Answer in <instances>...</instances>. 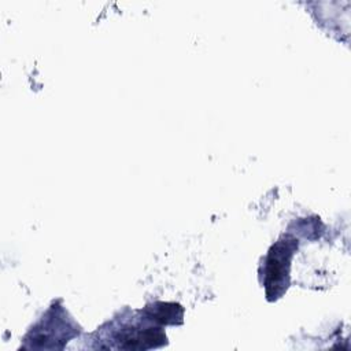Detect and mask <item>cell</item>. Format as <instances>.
I'll return each mask as SVG.
<instances>
[{
    "label": "cell",
    "mask_w": 351,
    "mask_h": 351,
    "mask_svg": "<svg viewBox=\"0 0 351 351\" xmlns=\"http://www.w3.org/2000/svg\"><path fill=\"white\" fill-rule=\"evenodd\" d=\"M296 243L292 239L277 241L269 251L265 266V288L270 300L280 298L288 287V271Z\"/></svg>",
    "instance_id": "1"
},
{
    "label": "cell",
    "mask_w": 351,
    "mask_h": 351,
    "mask_svg": "<svg viewBox=\"0 0 351 351\" xmlns=\"http://www.w3.org/2000/svg\"><path fill=\"white\" fill-rule=\"evenodd\" d=\"M166 343V336L159 328L132 329L121 336L119 347L125 350H147Z\"/></svg>",
    "instance_id": "2"
},
{
    "label": "cell",
    "mask_w": 351,
    "mask_h": 351,
    "mask_svg": "<svg viewBox=\"0 0 351 351\" xmlns=\"http://www.w3.org/2000/svg\"><path fill=\"white\" fill-rule=\"evenodd\" d=\"M149 319L160 324H180L182 321V308L176 303H155L147 308Z\"/></svg>",
    "instance_id": "3"
}]
</instances>
